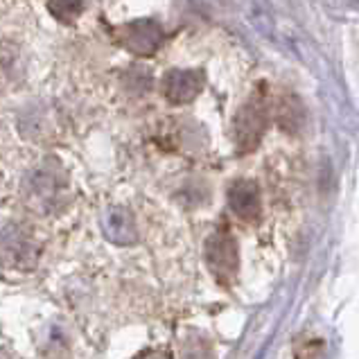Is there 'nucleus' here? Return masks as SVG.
<instances>
[{
  "mask_svg": "<svg viewBox=\"0 0 359 359\" xmlns=\"http://www.w3.org/2000/svg\"><path fill=\"white\" fill-rule=\"evenodd\" d=\"M39 258V249L34 240L18 226H7L0 231V264L29 269Z\"/></svg>",
  "mask_w": 359,
  "mask_h": 359,
  "instance_id": "nucleus-4",
  "label": "nucleus"
},
{
  "mask_svg": "<svg viewBox=\"0 0 359 359\" xmlns=\"http://www.w3.org/2000/svg\"><path fill=\"white\" fill-rule=\"evenodd\" d=\"M102 231L114 244L127 246L131 242H136V226L127 210L122 208H111L102 217Z\"/></svg>",
  "mask_w": 359,
  "mask_h": 359,
  "instance_id": "nucleus-8",
  "label": "nucleus"
},
{
  "mask_svg": "<svg viewBox=\"0 0 359 359\" xmlns=\"http://www.w3.org/2000/svg\"><path fill=\"white\" fill-rule=\"evenodd\" d=\"M206 260L219 283H229L238 271V244L226 229H217L208 238Z\"/></svg>",
  "mask_w": 359,
  "mask_h": 359,
  "instance_id": "nucleus-3",
  "label": "nucleus"
},
{
  "mask_svg": "<svg viewBox=\"0 0 359 359\" xmlns=\"http://www.w3.org/2000/svg\"><path fill=\"white\" fill-rule=\"evenodd\" d=\"M140 359H165V357H161V355H145V357H140Z\"/></svg>",
  "mask_w": 359,
  "mask_h": 359,
  "instance_id": "nucleus-10",
  "label": "nucleus"
},
{
  "mask_svg": "<svg viewBox=\"0 0 359 359\" xmlns=\"http://www.w3.org/2000/svg\"><path fill=\"white\" fill-rule=\"evenodd\" d=\"M229 206L244 222H253L260 217V190L253 181L240 179L229 188Z\"/></svg>",
  "mask_w": 359,
  "mask_h": 359,
  "instance_id": "nucleus-6",
  "label": "nucleus"
},
{
  "mask_svg": "<svg viewBox=\"0 0 359 359\" xmlns=\"http://www.w3.org/2000/svg\"><path fill=\"white\" fill-rule=\"evenodd\" d=\"M48 7L57 18L70 23V20L79 16L81 7H84V0H48Z\"/></svg>",
  "mask_w": 359,
  "mask_h": 359,
  "instance_id": "nucleus-9",
  "label": "nucleus"
},
{
  "mask_svg": "<svg viewBox=\"0 0 359 359\" xmlns=\"http://www.w3.org/2000/svg\"><path fill=\"white\" fill-rule=\"evenodd\" d=\"M114 39L118 46L129 50V53L138 55V57H149L163 46L165 32H163V27L156 23V20L138 18V20H131L127 25L116 27Z\"/></svg>",
  "mask_w": 359,
  "mask_h": 359,
  "instance_id": "nucleus-1",
  "label": "nucleus"
},
{
  "mask_svg": "<svg viewBox=\"0 0 359 359\" xmlns=\"http://www.w3.org/2000/svg\"><path fill=\"white\" fill-rule=\"evenodd\" d=\"M27 199L39 212L53 210V206L59 199V181L55 172H39L29 179L27 186Z\"/></svg>",
  "mask_w": 359,
  "mask_h": 359,
  "instance_id": "nucleus-7",
  "label": "nucleus"
},
{
  "mask_svg": "<svg viewBox=\"0 0 359 359\" xmlns=\"http://www.w3.org/2000/svg\"><path fill=\"white\" fill-rule=\"evenodd\" d=\"M266 129V102L264 97L255 95L238 111L233 125L235 145L240 154H249L260 145L262 133Z\"/></svg>",
  "mask_w": 359,
  "mask_h": 359,
  "instance_id": "nucleus-2",
  "label": "nucleus"
},
{
  "mask_svg": "<svg viewBox=\"0 0 359 359\" xmlns=\"http://www.w3.org/2000/svg\"><path fill=\"white\" fill-rule=\"evenodd\" d=\"M203 88V75L201 70H186L174 68L163 79V90L172 104H188L201 93Z\"/></svg>",
  "mask_w": 359,
  "mask_h": 359,
  "instance_id": "nucleus-5",
  "label": "nucleus"
}]
</instances>
